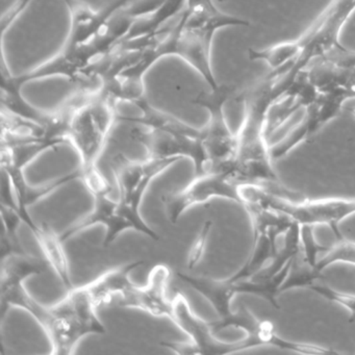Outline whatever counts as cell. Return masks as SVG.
Here are the masks:
<instances>
[{
	"instance_id": "obj_1",
	"label": "cell",
	"mask_w": 355,
	"mask_h": 355,
	"mask_svg": "<svg viewBox=\"0 0 355 355\" xmlns=\"http://www.w3.org/2000/svg\"><path fill=\"white\" fill-rule=\"evenodd\" d=\"M244 103V118L236 132L238 148L228 171L234 180L246 184L278 182L279 176L272 165L266 122L274 101L269 86L263 80L239 97Z\"/></svg>"
},
{
	"instance_id": "obj_2",
	"label": "cell",
	"mask_w": 355,
	"mask_h": 355,
	"mask_svg": "<svg viewBox=\"0 0 355 355\" xmlns=\"http://www.w3.org/2000/svg\"><path fill=\"white\" fill-rule=\"evenodd\" d=\"M117 103L105 93H84L70 117L68 139L80 155L83 182L91 195L111 187L99 172L97 163L112 128L117 121Z\"/></svg>"
},
{
	"instance_id": "obj_3",
	"label": "cell",
	"mask_w": 355,
	"mask_h": 355,
	"mask_svg": "<svg viewBox=\"0 0 355 355\" xmlns=\"http://www.w3.org/2000/svg\"><path fill=\"white\" fill-rule=\"evenodd\" d=\"M143 263L144 261H138L120 266L87 284L95 303L98 307L107 305L140 309L155 317L171 320L173 303L167 296L171 269L165 263H159L149 273L147 284L138 286L130 280V275Z\"/></svg>"
},
{
	"instance_id": "obj_4",
	"label": "cell",
	"mask_w": 355,
	"mask_h": 355,
	"mask_svg": "<svg viewBox=\"0 0 355 355\" xmlns=\"http://www.w3.org/2000/svg\"><path fill=\"white\" fill-rule=\"evenodd\" d=\"M97 309L87 284L67 291L63 300L47 309L42 328L53 345V354H71L85 336L107 332Z\"/></svg>"
},
{
	"instance_id": "obj_5",
	"label": "cell",
	"mask_w": 355,
	"mask_h": 355,
	"mask_svg": "<svg viewBox=\"0 0 355 355\" xmlns=\"http://www.w3.org/2000/svg\"><path fill=\"white\" fill-rule=\"evenodd\" d=\"M242 207L254 202L290 218L299 225L329 226L336 240L344 238L338 225L355 214V198H322L293 200L257 184H241Z\"/></svg>"
},
{
	"instance_id": "obj_6",
	"label": "cell",
	"mask_w": 355,
	"mask_h": 355,
	"mask_svg": "<svg viewBox=\"0 0 355 355\" xmlns=\"http://www.w3.org/2000/svg\"><path fill=\"white\" fill-rule=\"evenodd\" d=\"M234 91L232 86L219 85L215 90L203 91L192 99V103L209 113V121L201 128L209 172L225 171L236 155L238 139L236 134L230 130L224 113V107Z\"/></svg>"
},
{
	"instance_id": "obj_7",
	"label": "cell",
	"mask_w": 355,
	"mask_h": 355,
	"mask_svg": "<svg viewBox=\"0 0 355 355\" xmlns=\"http://www.w3.org/2000/svg\"><path fill=\"white\" fill-rule=\"evenodd\" d=\"M253 227V244L243 267L228 278L230 282L248 279L269 265L278 250V241L284 236L293 220L278 211L254 202L244 205Z\"/></svg>"
},
{
	"instance_id": "obj_8",
	"label": "cell",
	"mask_w": 355,
	"mask_h": 355,
	"mask_svg": "<svg viewBox=\"0 0 355 355\" xmlns=\"http://www.w3.org/2000/svg\"><path fill=\"white\" fill-rule=\"evenodd\" d=\"M1 261V319L3 320L10 307L17 306L28 311L43 327L46 321L49 307L37 302L24 288V282L31 276L44 274L51 268L46 259L26 254L9 257Z\"/></svg>"
},
{
	"instance_id": "obj_9",
	"label": "cell",
	"mask_w": 355,
	"mask_h": 355,
	"mask_svg": "<svg viewBox=\"0 0 355 355\" xmlns=\"http://www.w3.org/2000/svg\"><path fill=\"white\" fill-rule=\"evenodd\" d=\"M180 280L192 286L196 292L202 295L219 315L217 321L209 322L214 334L228 327L244 330L246 334H257L263 326V322L255 317L246 306H241L236 313L232 311V300L236 295L234 284L230 279H213L202 276L190 275L178 272Z\"/></svg>"
},
{
	"instance_id": "obj_10",
	"label": "cell",
	"mask_w": 355,
	"mask_h": 355,
	"mask_svg": "<svg viewBox=\"0 0 355 355\" xmlns=\"http://www.w3.org/2000/svg\"><path fill=\"white\" fill-rule=\"evenodd\" d=\"M171 321L190 338L191 343L166 342L164 347L178 354H228L245 350L244 342H223L218 340L209 322L203 321L191 309L190 303L182 293L174 297Z\"/></svg>"
},
{
	"instance_id": "obj_11",
	"label": "cell",
	"mask_w": 355,
	"mask_h": 355,
	"mask_svg": "<svg viewBox=\"0 0 355 355\" xmlns=\"http://www.w3.org/2000/svg\"><path fill=\"white\" fill-rule=\"evenodd\" d=\"M213 198H225L242 205L241 184L234 182L225 172H207L194 176L184 190L164 194L162 202L169 221L176 224L191 207L202 205Z\"/></svg>"
},
{
	"instance_id": "obj_12",
	"label": "cell",
	"mask_w": 355,
	"mask_h": 355,
	"mask_svg": "<svg viewBox=\"0 0 355 355\" xmlns=\"http://www.w3.org/2000/svg\"><path fill=\"white\" fill-rule=\"evenodd\" d=\"M132 140L142 145L149 159L189 157L194 163L195 176L209 172V159L202 141V130L198 134H180L166 130L135 128Z\"/></svg>"
},
{
	"instance_id": "obj_13",
	"label": "cell",
	"mask_w": 355,
	"mask_h": 355,
	"mask_svg": "<svg viewBox=\"0 0 355 355\" xmlns=\"http://www.w3.org/2000/svg\"><path fill=\"white\" fill-rule=\"evenodd\" d=\"M180 157L149 159L136 162L119 153L112 159L111 169L119 189V205L132 211H140L141 201L153 180L180 161Z\"/></svg>"
},
{
	"instance_id": "obj_14",
	"label": "cell",
	"mask_w": 355,
	"mask_h": 355,
	"mask_svg": "<svg viewBox=\"0 0 355 355\" xmlns=\"http://www.w3.org/2000/svg\"><path fill=\"white\" fill-rule=\"evenodd\" d=\"M175 26L178 36L174 57L184 60L205 80L209 89L215 90L220 84H218L211 67V55L214 36L201 31L187 28L182 16Z\"/></svg>"
},
{
	"instance_id": "obj_15",
	"label": "cell",
	"mask_w": 355,
	"mask_h": 355,
	"mask_svg": "<svg viewBox=\"0 0 355 355\" xmlns=\"http://www.w3.org/2000/svg\"><path fill=\"white\" fill-rule=\"evenodd\" d=\"M1 169H3V173L7 176L14 197L13 200L1 203L14 205L19 211L22 222L28 228L32 227L35 224L34 220L28 211L31 205L39 202L41 199L53 194L58 189L66 186L73 180H83L82 170L78 169L57 178L44 186L33 188L24 180V170L12 165H1Z\"/></svg>"
},
{
	"instance_id": "obj_16",
	"label": "cell",
	"mask_w": 355,
	"mask_h": 355,
	"mask_svg": "<svg viewBox=\"0 0 355 355\" xmlns=\"http://www.w3.org/2000/svg\"><path fill=\"white\" fill-rule=\"evenodd\" d=\"M63 3L70 15V31L65 46H80L90 42L109 20L105 10L95 11L80 0H63Z\"/></svg>"
},
{
	"instance_id": "obj_17",
	"label": "cell",
	"mask_w": 355,
	"mask_h": 355,
	"mask_svg": "<svg viewBox=\"0 0 355 355\" xmlns=\"http://www.w3.org/2000/svg\"><path fill=\"white\" fill-rule=\"evenodd\" d=\"M31 230L36 238L49 267L57 274L66 290L70 291L73 288L74 286L70 276L69 263L64 249L65 243L62 241L61 236L45 222L40 225L36 224Z\"/></svg>"
},
{
	"instance_id": "obj_18",
	"label": "cell",
	"mask_w": 355,
	"mask_h": 355,
	"mask_svg": "<svg viewBox=\"0 0 355 355\" xmlns=\"http://www.w3.org/2000/svg\"><path fill=\"white\" fill-rule=\"evenodd\" d=\"M135 105L140 110V116L128 117V116L118 115L117 121L137 124V125L143 126L149 130H166V132L191 135L200 132V130L189 125L180 118L153 107L146 96L137 101Z\"/></svg>"
},
{
	"instance_id": "obj_19",
	"label": "cell",
	"mask_w": 355,
	"mask_h": 355,
	"mask_svg": "<svg viewBox=\"0 0 355 355\" xmlns=\"http://www.w3.org/2000/svg\"><path fill=\"white\" fill-rule=\"evenodd\" d=\"M309 41V33L305 31L296 40L278 43L263 49H248V58L252 62H263L269 66L271 72L267 76H274L282 73L302 53Z\"/></svg>"
},
{
	"instance_id": "obj_20",
	"label": "cell",
	"mask_w": 355,
	"mask_h": 355,
	"mask_svg": "<svg viewBox=\"0 0 355 355\" xmlns=\"http://www.w3.org/2000/svg\"><path fill=\"white\" fill-rule=\"evenodd\" d=\"M186 5L187 0H164L157 9L138 18L121 42L155 38L163 31L168 20L184 10Z\"/></svg>"
},
{
	"instance_id": "obj_21",
	"label": "cell",
	"mask_w": 355,
	"mask_h": 355,
	"mask_svg": "<svg viewBox=\"0 0 355 355\" xmlns=\"http://www.w3.org/2000/svg\"><path fill=\"white\" fill-rule=\"evenodd\" d=\"M292 261H288L278 273L271 276V277L253 276V277L248 278V279L239 280L236 282H232L234 284L236 294H251L261 297V298L267 300L274 309H280L279 304L277 302V296L280 294V288H282V284H284L286 275L290 271Z\"/></svg>"
},
{
	"instance_id": "obj_22",
	"label": "cell",
	"mask_w": 355,
	"mask_h": 355,
	"mask_svg": "<svg viewBox=\"0 0 355 355\" xmlns=\"http://www.w3.org/2000/svg\"><path fill=\"white\" fill-rule=\"evenodd\" d=\"M301 250L300 225L293 221L290 227L284 234L282 246L278 247L275 257L270 261L267 267L257 274V277H271L280 271L288 261H292Z\"/></svg>"
},
{
	"instance_id": "obj_23",
	"label": "cell",
	"mask_w": 355,
	"mask_h": 355,
	"mask_svg": "<svg viewBox=\"0 0 355 355\" xmlns=\"http://www.w3.org/2000/svg\"><path fill=\"white\" fill-rule=\"evenodd\" d=\"M1 215L3 221V259L16 255H26L28 253L20 244L17 236V228L21 223L19 211L14 205L1 203ZM1 259V261H3Z\"/></svg>"
},
{
	"instance_id": "obj_24",
	"label": "cell",
	"mask_w": 355,
	"mask_h": 355,
	"mask_svg": "<svg viewBox=\"0 0 355 355\" xmlns=\"http://www.w3.org/2000/svg\"><path fill=\"white\" fill-rule=\"evenodd\" d=\"M322 278H324L323 272L311 266L304 259L300 250V252L293 259L290 271L280 288V294L295 288H309L311 284H315V280Z\"/></svg>"
},
{
	"instance_id": "obj_25",
	"label": "cell",
	"mask_w": 355,
	"mask_h": 355,
	"mask_svg": "<svg viewBox=\"0 0 355 355\" xmlns=\"http://www.w3.org/2000/svg\"><path fill=\"white\" fill-rule=\"evenodd\" d=\"M311 136H313V132H311V121H309V115L304 111V116L297 125L291 128L290 132L282 140L278 141L275 144L270 145L272 159L277 161L282 159L295 147L298 146Z\"/></svg>"
},
{
	"instance_id": "obj_26",
	"label": "cell",
	"mask_w": 355,
	"mask_h": 355,
	"mask_svg": "<svg viewBox=\"0 0 355 355\" xmlns=\"http://www.w3.org/2000/svg\"><path fill=\"white\" fill-rule=\"evenodd\" d=\"M336 263H350L355 266V243L348 239L336 240V244L329 247L323 257L319 259L317 268L323 272L326 268Z\"/></svg>"
},
{
	"instance_id": "obj_27",
	"label": "cell",
	"mask_w": 355,
	"mask_h": 355,
	"mask_svg": "<svg viewBox=\"0 0 355 355\" xmlns=\"http://www.w3.org/2000/svg\"><path fill=\"white\" fill-rule=\"evenodd\" d=\"M313 225H309V224L300 225L301 253L311 266L317 267L319 254L326 252L329 247L321 246L318 243L315 238V234H313Z\"/></svg>"
},
{
	"instance_id": "obj_28",
	"label": "cell",
	"mask_w": 355,
	"mask_h": 355,
	"mask_svg": "<svg viewBox=\"0 0 355 355\" xmlns=\"http://www.w3.org/2000/svg\"><path fill=\"white\" fill-rule=\"evenodd\" d=\"M309 290L319 294L323 298L332 302L338 303L346 307L350 311V317H349V324L355 323V295L347 294V293L340 292V291L334 290L330 286L324 284H313L309 286Z\"/></svg>"
},
{
	"instance_id": "obj_29",
	"label": "cell",
	"mask_w": 355,
	"mask_h": 355,
	"mask_svg": "<svg viewBox=\"0 0 355 355\" xmlns=\"http://www.w3.org/2000/svg\"><path fill=\"white\" fill-rule=\"evenodd\" d=\"M211 225H213V222H211V220L205 222L200 234H199L198 238L195 241L194 245H193L192 249H191L190 254H189V269L191 270L196 267L197 263H199L201 257H202L203 253H205L207 238H209V232H211Z\"/></svg>"
},
{
	"instance_id": "obj_30",
	"label": "cell",
	"mask_w": 355,
	"mask_h": 355,
	"mask_svg": "<svg viewBox=\"0 0 355 355\" xmlns=\"http://www.w3.org/2000/svg\"><path fill=\"white\" fill-rule=\"evenodd\" d=\"M31 3H32V0H16V3H13V6L9 8V9L3 14L1 21H0V26H1V39H3L6 33L11 28L12 24L15 22V20L28 9Z\"/></svg>"
},
{
	"instance_id": "obj_31",
	"label": "cell",
	"mask_w": 355,
	"mask_h": 355,
	"mask_svg": "<svg viewBox=\"0 0 355 355\" xmlns=\"http://www.w3.org/2000/svg\"><path fill=\"white\" fill-rule=\"evenodd\" d=\"M130 0H113L107 6V9L109 10L110 13L114 14L116 11L123 7L124 5L128 3Z\"/></svg>"
},
{
	"instance_id": "obj_32",
	"label": "cell",
	"mask_w": 355,
	"mask_h": 355,
	"mask_svg": "<svg viewBox=\"0 0 355 355\" xmlns=\"http://www.w3.org/2000/svg\"><path fill=\"white\" fill-rule=\"evenodd\" d=\"M349 112H350V113L352 114L353 116H355V107H350V109H349Z\"/></svg>"
},
{
	"instance_id": "obj_33",
	"label": "cell",
	"mask_w": 355,
	"mask_h": 355,
	"mask_svg": "<svg viewBox=\"0 0 355 355\" xmlns=\"http://www.w3.org/2000/svg\"><path fill=\"white\" fill-rule=\"evenodd\" d=\"M218 1H219V3H224V1H226V0H218Z\"/></svg>"
}]
</instances>
